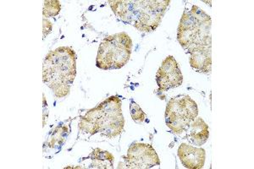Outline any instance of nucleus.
<instances>
[{"instance_id":"obj_1","label":"nucleus","mask_w":254,"mask_h":169,"mask_svg":"<svg viewBox=\"0 0 254 169\" xmlns=\"http://www.w3.org/2000/svg\"><path fill=\"white\" fill-rule=\"evenodd\" d=\"M211 18L199 7L191 4L183 13L177 40L190 55V64L197 72L209 74L212 69Z\"/></svg>"},{"instance_id":"obj_2","label":"nucleus","mask_w":254,"mask_h":169,"mask_svg":"<svg viewBox=\"0 0 254 169\" xmlns=\"http://www.w3.org/2000/svg\"><path fill=\"white\" fill-rule=\"evenodd\" d=\"M75 61V51L69 47H60L45 57L43 80L56 98H64L69 94L76 75Z\"/></svg>"},{"instance_id":"obj_3","label":"nucleus","mask_w":254,"mask_h":169,"mask_svg":"<svg viewBox=\"0 0 254 169\" xmlns=\"http://www.w3.org/2000/svg\"><path fill=\"white\" fill-rule=\"evenodd\" d=\"M112 10L125 23L130 24L140 32L155 31L161 22L169 0L153 1H109Z\"/></svg>"},{"instance_id":"obj_4","label":"nucleus","mask_w":254,"mask_h":169,"mask_svg":"<svg viewBox=\"0 0 254 169\" xmlns=\"http://www.w3.org/2000/svg\"><path fill=\"white\" fill-rule=\"evenodd\" d=\"M124 124L122 100L113 96L81 117L79 129L90 135L101 133L106 137L113 138L122 133Z\"/></svg>"},{"instance_id":"obj_5","label":"nucleus","mask_w":254,"mask_h":169,"mask_svg":"<svg viewBox=\"0 0 254 169\" xmlns=\"http://www.w3.org/2000/svg\"><path fill=\"white\" fill-rule=\"evenodd\" d=\"M131 49L132 40L126 32L109 36L98 48L97 67L104 70L121 69L130 59Z\"/></svg>"},{"instance_id":"obj_6","label":"nucleus","mask_w":254,"mask_h":169,"mask_svg":"<svg viewBox=\"0 0 254 169\" xmlns=\"http://www.w3.org/2000/svg\"><path fill=\"white\" fill-rule=\"evenodd\" d=\"M196 104L188 95L171 98L165 110V122L167 126L176 134H180L190 126L197 117Z\"/></svg>"},{"instance_id":"obj_7","label":"nucleus","mask_w":254,"mask_h":169,"mask_svg":"<svg viewBox=\"0 0 254 169\" xmlns=\"http://www.w3.org/2000/svg\"><path fill=\"white\" fill-rule=\"evenodd\" d=\"M125 161L127 169H151L160 164L156 151L148 144H132L127 151Z\"/></svg>"},{"instance_id":"obj_8","label":"nucleus","mask_w":254,"mask_h":169,"mask_svg":"<svg viewBox=\"0 0 254 169\" xmlns=\"http://www.w3.org/2000/svg\"><path fill=\"white\" fill-rule=\"evenodd\" d=\"M156 80L159 90L166 92L168 90L181 86L183 81L182 71L173 56H168L163 61L156 74Z\"/></svg>"},{"instance_id":"obj_9","label":"nucleus","mask_w":254,"mask_h":169,"mask_svg":"<svg viewBox=\"0 0 254 169\" xmlns=\"http://www.w3.org/2000/svg\"><path fill=\"white\" fill-rule=\"evenodd\" d=\"M178 157L186 169H202L205 164L206 153L204 149L182 144L178 148Z\"/></svg>"},{"instance_id":"obj_10","label":"nucleus","mask_w":254,"mask_h":169,"mask_svg":"<svg viewBox=\"0 0 254 169\" xmlns=\"http://www.w3.org/2000/svg\"><path fill=\"white\" fill-rule=\"evenodd\" d=\"M191 141L197 146L205 143L209 136L208 126L202 117H196L189 126Z\"/></svg>"},{"instance_id":"obj_11","label":"nucleus","mask_w":254,"mask_h":169,"mask_svg":"<svg viewBox=\"0 0 254 169\" xmlns=\"http://www.w3.org/2000/svg\"><path fill=\"white\" fill-rule=\"evenodd\" d=\"M90 158L93 161L92 166L94 169H113L115 158L109 152L97 148L92 152Z\"/></svg>"},{"instance_id":"obj_12","label":"nucleus","mask_w":254,"mask_h":169,"mask_svg":"<svg viewBox=\"0 0 254 169\" xmlns=\"http://www.w3.org/2000/svg\"><path fill=\"white\" fill-rule=\"evenodd\" d=\"M61 9V2L58 0L44 1V9H43L44 18L55 17L60 14Z\"/></svg>"},{"instance_id":"obj_13","label":"nucleus","mask_w":254,"mask_h":169,"mask_svg":"<svg viewBox=\"0 0 254 169\" xmlns=\"http://www.w3.org/2000/svg\"><path fill=\"white\" fill-rule=\"evenodd\" d=\"M130 109V115L133 120L138 123H142L144 121L146 113L142 111V109L139 107L138 104H136V103H131Z\"/></svg>"},{"instance_id":"obj_14","label":"nucleus","mask_w":254,"mask_h":169,"mask_svg":"<svg viewBox=\"0 0 254 169\" xmlns=\"http://www.w3.org/2000/svg\"><path fill=\"white\" fill-rule=\"evenodd\" d=\"M53 24L46 20L45 18L44 19V38L46 37L47 35H49L50 32H52Z\"/></svg>"}]
</instances>
